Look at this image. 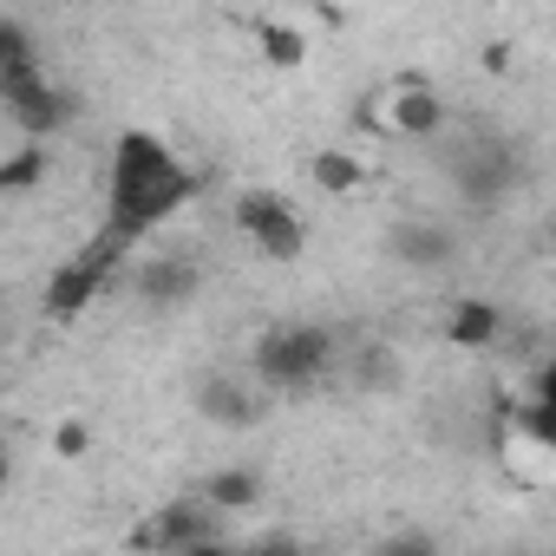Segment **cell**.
I'll list each match as a JSON object with an SVG mask.
<instances>
[{"instance_id": "6da1fadb", "label": "cell", "mask_w": 556, "mask_h": 556, "mask_svg": "<svg viewBox=\"0 0 556 556\" xmlns=\"http://www.w3.org/2000/svg\"><path fill=\"white\" fill-rule=\"evenodd\" d=\"M197 197V170L151 131H118L112 164H105V223H99V249L125 255L131 242H144L157 223H170L184 203Z\"/></svg>"}, {"instance_id": "7a4b0ae2", "label": "cell", "mask_w": 556, "mask_h": 556, "mask_svg": "<svg viewBox=\"0 0 556 556\" xmlns=\"http://www.w3.org/2000/svg\"><path fill=\"white\" fill-rule=\"evenodd\" d=\"M328 367H334V334L315 328V321H282V328H268V334L255 341V380H262V387L302 393V387H315Z\"/></svg>"}, {"instance_id": "3957f363", "label": "cell", "mask_w": 556, "mask_h": 556, "mask_svg": "<svg viewBox=\"0 0 556 556\" xmlns=\"http://www.w3.org/2000/svg\"><path fill=\"white\" fill-rule=\"evenodd\" d=\"M229 223H236V229L249 236V249L268 255V262H295V255L308 249V223L295 216L289 197H275V190H242V197L229 203Z\"/></svg>"}, {"instance_id": "277c9868", "label": "cell", "mask_w": 556, "mask_h": 556, "mask_svg": "<svg viewBox=\"0 0 556 556\" xmlns=\"http://www.w3.org/2000/svg\"><path fill=\"white\" fill-rule=\"evenodd\" d=\"M361 118H367L374 131L400 138V144H419V138H439V131H445V105H439V92H432L426 79H393V86H380V99L361 105Z\"/></svg>"}, {"instance_id": "5b68a950", "label": "cell", "mask_w": 556, "mask_h": 556, "mask_svg": "<svg viewBox=\"0 0 556 556\" xmlns=\"http://www.w3.org/2000/svg\"><path fill=\"white\" fill-rule=\"evenodd\" d=\"M112 268H118V255L112 249H79L73 262H60L53 275H47V295H40V308H47V321H79L99 295H105V282H112Z\"/></svg>"}, {"instance_id": "8992f818", "label": "cell", "mask_w": 556, "mask_h": 556, "mask_svg": "<svg viewBox=\"0 0 556 556\" xmlns=\"http://www.w3.org/2000/svg\"><path fill=\"white\" fill-rule=\"evenodd\" d=\"M216 504L197 491V497H177V504H157L131 536H125V549H203V543H216Z\"/></svg>"}, {"instance_id": "52a82bcc", "label": "cell", "mask_w": 556, "mask_h": 556, "mask_svg": "<svg viewBox=\"0 0 556 556\" xmlns=\"http://www.w3.org/2000/svg\"><path fill=\"white\" fill-rule=\"evenodd\" d=\"M197 406H203V419H210V426H229V432H249V426H262V413H268V400H262L249 380H229V374L203 380Z\"/></svg>"}, {"instance_id": "ba28073f", "label": "cell", "mask_w": 556, "mask_h": 556, "mask_svg": "<svg viewBox=\"0 0 556 556\" xmlns=\"http://www.w3.org/2000/svg\"><path fill=\"white\" fill-rule=\"evenodd\" d=\"M197 282H203V275H197V262H184V255H157V262H144L138 268V302L144 308H184L190 295H197Z\"/></svg>"}, {"instance_id": "9c48e42d", "label": "cell", "mask_w": 556, "mask_h": 556, "mask_svg": "<svg viewBox=\"0 0 556 556\" xmlns=\"http://www.w3.org/2000/svg\"><path fill=\"white\" fill-rule=\"evenodd\" d=\"M8 118H14V131H21V138H60V131L79 118V99H73L66 86H53V79H47L34 99L8 105Z\"/></svg>"}, {"instance_id": "30bf717a", "label": "cell", "mask_w": 556, "mask_h": 556, "mask_svg": "<svg viewBox=\"0 0 556 556\" xmlns=\"http://www.w3.org/2000/svg\"><path fill=\"white\" fill-rule=\"evenodd\" d=\"M308 184L328 190V197H361V190L374 184V164H367L361 151H348V144H321V151L308 157Z\"/></svg>"}, {"instance_id": "8fae6325", "label": "cell", "mask_w": 556, "mask_h": 556, "mask_svg": "<svg viewBox=\"0 0 556 556\" xmlns=\"http://www.w3.org/2000/svg\"><path fill=\"white\" fill-rule=\"evenodd\" d=\"M452 255H458L452 229H439V223H393V262H406V268H445Z\"/></svg>"}, {"instance_id": "7c38bea8", "label": "cell", "mask_w": 556, "mask_h": 556, "mask_svg": "<svg viewBox=\"0 0 556 556\" xmlns=\"http://www.w3.org/2000/svg\"><path fill=\"white\" fill-rule=\"evenodd\" d=\"M497 334H504V315L484 295H458L452 302V315H445V341L452 348H491Z\"/></svg>"}, {"instance_id": "4fadbf2b", "label": "cell", "mask_w": 556, "mask_h": 556, "mask_svg": "<svg viewBox=\"0 0 556 556\" xmlns=\"http://www.w3.org/2000/svg\"><path fill=\"white\" fill-rule=\"evenodd\" d=\"M255 53L275 73H302L308 66V34L295 21H255Z\"/></svg>"}, {"instance_id": "5bb4252c", "label": "cell", "mask_w": 556, "mask_h": 556, "mask_svg": "<svg viewBox=\"0 0 556 556\" xmlns=\"http://www.w3.org/2000/svg\"><path fill=\"white\" fill-rule=\"evenodd\" d=\"M203 497L216 510H249V504H262V471L255 465H223V471L203 478Z\"/></svg>"}, {"instance_id": "9a60e30c", "label": "cell", "mask_w": 556, "mask_h": 556, "mask_svg": "<svg viewBox=\"0 0 556 556\" xmlns=\"http://www.w3.org/2000/svg\"><path fill=\"white\" fill-rule=\"evenodd\" d=\"M47 164H53V157H47V138H21L8 157H0V190H8V197H27V190L47 177Z\"/></svg>"}, {"instance_id": "2e32d148", "label": "cell", "mask_w": 556, "mask_h": 556, "mask_svg": "<svg viewBox=\"0 0 556 556\" xmlns=\"http://www.w3.org/2000/svg\"><path fill=\"white\" fill-rule=\"evenodd\" d=\"M354 380H361L367 393H393V387H400V354H393L387 341H367V348L354 354Z\"/></svg>"}, {"instance_id": "e0dca14e", "label": "cell", "mask_w": 556, "mask_h": 556, "mask_svg": "<svg viewBox=\"0 0 556 556\" xmlns=\"http://www.w3.org/2000/svg\"><path fill=\"white\" fill-rule=\"evenodd\" d=\"M86 452H92V426H86V419H60V426H53V458L73 465V458H86Z\"/></svg>"}, {"instance_id": "ac0fdd59", "label": "cell", "mask_w": 556, "mask_h": 556, "mask_svg": "<svg viewBox=\"0 0 556 556\" xmlns=\"http://www.w3.org/2000/svg\"><path fill=\"white\" fill-rule=\"evenodd\" d=\"M536 400H549V406H556V361H549V367L536 374Z\"/></svg>"}, {"instance_id": "d6986e66", "label": "cell", "mask_w": 556, "mask_h": 556, "mask_svg": "<svg viewBox=\"0 0 556 556\" xmlns=\"http://www.w3.org/2000/svg\"><path fill=\"white\" fill-rule=\"evenodd\" d=\"M549 249H556V223H549Z\"/></svg>"}]
</instances>
